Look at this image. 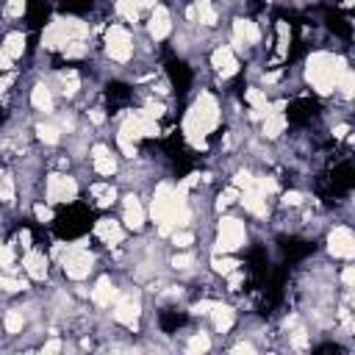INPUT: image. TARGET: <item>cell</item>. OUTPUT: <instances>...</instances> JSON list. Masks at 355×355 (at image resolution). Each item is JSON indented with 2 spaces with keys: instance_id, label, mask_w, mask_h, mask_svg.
Listing matches in <instances>:
<instances>
[{
  "instance_id": "1",
  "label": "cell",
  "mask_w": 355,
  "mask_h": 355,
  "mask_svg": "<svg viewBox=\"0 0 355 355\" xmlns=\"http://www.w3.org/2000/svg\"><path fill=\"white\" fill-rule=\"evenodd\" d=\"M219 119H222V111H219L216 97L211 92H200L183 116V133L191 144H202L205 136H211L216 130Z\"/></svg>"
},
{
  "instance_id": "2",
  "label": "cell",
  "mask_w": 355,
  "mask_h": 355,
  "mask_svg": "<svg viewBox=\"0 0 355 355\" xmlns=\"http://www.w3.org/2000/svg\"><path fill=\"white\" fill-rule=\"evenodd\" d=\"M344 67H347V58H341L336 53H327V50H316L305 61V80L311 83V89L316 94H333L336 80H338Z\"/></svg>"
},
{
  "instance_id": "3",
  "label": "cell",
  "mask_w": 355,
  "mask_h": 355,
  "mask_svg": "<svg viewBox=\"0 0 355 355\" xmlns=\"http://www.w3.org/2000/svg\"><path fill=\"white\" fill-rule=\"evenodd\" d=\"M75 39H89V25L75 17H55L42 31V47L44 50H64Z\"/></svg>"
},
{
  "instance_id": "4",
  "label": "cell",
  "mask_w": 355,
  "mask_h": 355,
  "mask_svg": "<svg viewBox=\"0 0 355 355\" xmlns=\"http://www.w3.org/2000/svg\"><path fill=\"white\" fill-rule=\"evenodd\" d=\"M214 252H236L247 244V225L239 216H222L216 225V241Z\"/></svg>"
},
{
  "instance_id": "5",
  "label": "cell",
  "mask_w": 355,
  "mask_h": 355,
  "mask_svg": "<svg viewBox=\"0 0 355 355\" xmlns=\"http://www.w3.org/2000/svg\"><path fill=\"white\" fill-rule=\"evenodd\" d=\"M58 261L69 280H83L94 269V255L80 244H69L67 250H58Z\"/></svg>"
},
{
  "instance_id": "6",
  "label": "cell",
  "mask_w": 355,
  "mask_h": 355,
  "mask_svg": "<svg viewBox=\"0 0 355 355\" xmlns=\"http://www.w3.org/2000/svg\"><path fill=\"white\" fill-rule=\"evenodd\" d=\"M105 53L111 61L116 64H128L133 58V36L125 25L114 22L108 31H105Z\"/></svg>"
},
{
  "instance_id": "7",
  "label": "cell",
  "mask_w": 355,
  "mask_h": 355,
  "mask_svg": "<svg viewBox=\"0 0 355 355\" xmlns=\"http://www.w3.org/2000/svg\"><path fill=\"white\" fill-rule=\"evenodd\" d=\"M44 197H47L50 205L75 202V197H78V183H75V178L61 175V172L47 175V180H44Z\"/></svg>"
},
{
  "instance_id": "8",
  "label": "cell",
  "mask_w": 355,
  "mask_h": 355,
  "mask_svg": "<svg viewBox=\"0 0 355 355\" xmlns=\"http://www.w3.org/2000/svg\"><path fill=\"white\" fill-rule=\"evenodd\" d=\"M111 316H114L119 324H125V327H136V322H139V316H141V302H139V297L130 294V291L116 294Z\"/></svg>"
},
{
  "instance_id": "9",
  "label": "cell",
  "mask_w": 355,
  "mask_h": 355,
  "mask_svg": "<svg viewBox=\"0 0 355 355\" xmlns=\"http://www.w3.org/2000/svg\"><path fill=\"white\" fill-rule=\"evenodd\" d=\"M327 250L333 258H344L349 261L355 255V236L347 225H336L330 233H327Z\"/></svg>"
},
{
  "instance_id": "10",
  "label": "cell",
  "mask_w": 355,
  "mask_h": 355,
  "mask_svg": "<svg viewBox=\"0 0 355 355\" xmlns=\"http://www.w3.org/2000/svg\"><path fill=\"white\" fill-rule=\"evenodd\" d=\"M261 42V28L252 19H233V31H230V47L233 50H244V47H255Z\"/></svg>"
},
{
  "instance_id": "11",
  "label": "cell",
  "mask_w": 355,
  "mask_h": 355,
  "mask_svg": "<svg viewBox=\"0 0 355 355\" xmlns=\"http://www.w3.org/2000/svg\"><path fill=\"white\" fill-rule=\"evenodd\" d=\"M147 33H150V39H155V42H161V39H166V36L172 33V14H169L166 6H158V3H155V6L150 8Z\"/></svg>"
},
{
  "instance_id": "12",
  "label": "cell",
  "mask_w": 355,
  "mask_h": 355,
  "mask_svg": "<svg viewBox=\"0 0 355 355\" xmlns=\"http://www.w3.org/2000/svg\"><path fill=\"white\" fill-rule=\"evenodd\" d=\"M144 219H147V211H144L141 200L136 194H125L122 197V225L128 230H141Z\"/></svg>"
},
{
  "instance_id": "13",
  "label": "cell",
  "mask_w": 355,
  "mask_h": 355,
  "mask_svg": "<svg viewBox=\"0 0 355 355\" xmlns=\"http://www.w3.org/2000/svg\"><path fill=\"white\" fill-rule=\"evenodd\" d=\"M283 108H286V103H283V100H277V103H272V111L261 119V133H263V139H277V136L286 130L288 119H286Z\"/></svg>"
},
{
  "instance_id": "14",
  "label": "cell",
  "mask_w": 355,
  "mask_h": 355,
  "mask_svg": "<svg viewBox=\"0 0 355 355\" xmlns=\"http://www.w3.org/2000/svg\"><path fill=\"white\" fill-rule=\"evenodd\" d=\"M211 67L216 69V75H222V78H233V75L239 72L236 50H233V47H227V44L216 47V50L211 53Z\"/></svg>"
},
{
  "instance_id": "15",
  "label": "cell",
  "mask_w": 355,
  "mask_h": 355,
  "mask_svg": "<svg viewBox=\"0 0 355 355\" xmlns=\"http://www.w3.org/2000/svg\"><path fill=\"white\" fill-rule=\"evenodd\" d=\"M94 236H97L105 247H116V244H122V239H125V227H122V222L103 216V219H97V225H94Z\"/></svg>"
},
{
  "instance_id": "16",
  "label": "cell",
  "mask_w": 355,
  "mask_h": 355,
  "mask_svg": "<svg viewBox=\"0 0 355 355\" xmlns=\"http://www.w3.org/2000/svg\"><path fill=\"white\" fill-rule=\"evenodd\" d=\"M89 294H92V302L97 308H111L114 300H116V294H119V288L111 280V275H103V277H97V283H94V288Z\"/></svg>"
},
{
  "instance_id": "17",
  "label": "cell",
  "mask_w": 355,
  "mask_h": 355,
  "mask_svg": "<svg viewBox=\"0 0 355 355\" xmlns=\"http://www.w3.org/2000/svg\"><path fill=\"white\" fill-rule=\"evenodd\" d=\"M92 169L103 178H111L116 172V155L105 144H94L92 147Z\"/></svg>"
},
{
  "instance_id": "18",
  "label": "cell",
  "mask_w": 355,
  "mask_h": 355,
  "mask_svg": "<svg viewBox=\"0 0 355 355\" xmlns=\"http://www.w3.org/2000/svg\"><path fill=\"white\" fill-rule=\"evenodd\" d=\"M22 269L31 280H44L47 277V255L42 250H28L25 258H22Z\"/></svg>"
},
{
  "instance_id": "19",
  "label": "cell",
  "mask_w": 355,
  "mask_h": 355,
  "mask_svg": "<svg viewBox=\"0 0 355 355\" xmlns=\"http://www.w3.org/2000/svg\"><path fill=\"white\" fill-rule=\"evenodd\" d=\"M239 202L244 205L247 214H252V216H258V219H263V216L269 214L266 197H263L261 191H255V189H244V191H239Z\"/></svg>"
},
{
  "instance_id": "20",
  "label": "cell",
  "mask_w": 355,
  "mask_h": 355,
  "mask_svg": "<svg viewBox=\"0 0 355 355\" xmlns=\"http://www.w3.org/2000/svg\"><path fill=\"white\" fill-rule=\"evenodd\" d=\"M186 17L194 19V22H200V25H205V28H214L216 25V8H214L211 0H194V6H189Z\"/></svg>"
},
{
  "instance_id": "21",
  "label": "cell",
  "mask_w": 355,
  "mask_h": 355,
  "mask_svg": "<svg viewBox=\"0 0 355 355\" xmlns=\"http://www.w3.org/2000/svg\"><path fill=\"white\" fill-rule=\"evenodd\" d=\"M208 313H211V322H214V330H216V333H227V330L236 324V311H233L230 305L214 302V308H211Z\"/></svg>"
},
{
  "instance_id": "22",
  "label": "cell",
  "mask_w": 355,
  "mask_h": 355,
  "mask_svg": "<svg viewBox=\"0 0 355 355\" xmlns=\"http://www.w3.org/2000/svg\"><path fill=\"white\" fill-rule=\"evenodd\" d=\"M153 6H155V0H114L116 14L125 17L128 22H136L139 14H141L144 8H153Z\"/></svg>"
},
{
  "instance_id": "23",
  "label": "cell",
  "mask_w": 355,
  "mask_h": 355,
  "mask_svg": "<svg viewBox=\"0 0 355 355\" xmlns=\"http://www.w3.org/2000/svg\"><path fill=\"white\" fill-rule=\"evenodd\" d=\"M31 105L36 108V111H42V114H53V89L47 86V83H36L33 89H31Z\"/></svg>"
},
{
  "instance_id": "24",
  "label": "cell",
  "mask_w": 355,
  "mask_h": 355,
  "mask_svg": "<svg viewBox=\"0 0 355 355\" xmlns=\"http://www.w3.org/2000/svg\"><path fill=\"white\" fill-rule=\"evenodd\" d=\"M0 53H6L11 61L22 58V53H25V33H19V31L6 33V39H3V44H0Z\"/></svg>"
},
{
  "instance_id": "25",
  "label": "cell",
  "mask_w": 355,
  "mask_h": 355,
  "mask_svg": "<svg viewBox=\"0 0 355 355\" xmlns=\"http://www.w3.org/2000/svg\"><path fill=\"white\" fill-rule=\"evenodd\" d=\"M89 194L94 197V205H100V208H111L114 200H116V189L111 183H94L89 189Z\"/></svg>"
},
{
  "instance_id": "26",
  "label": "cell",
  "mask_w": 355,
  "mask_h": 355,
  "mask_svg": "<svg viewBox=\"0 0 355 355\" xmlns=\"http://www.w3.org/2000/svg\"><path fill=\"white\" fill-rule=\"evenodd\" d=\"M336 89L341 92L344 100H352V94H355V72H352L349 64L341 69V75H338V80H336Z\"/></svg>"
},
{
  "instance_id": "27",
  "label": "cell",
  "mask_w": 355,
  "mask_h": 355,
  "mask_svg": "<svg viewBox=\"0 0 355 355\" xmlns=\"http://www.w3.org/2000/svg\"><path fill=\"white\" fill-rule=\"evenodd\" d=\"M3 327H6V333H11V336L22 333V327H25V316H22V311H19V308L6 311V316H3Z\"/></svg>"
},
{
  "instance_id": "28",
  "label": "cell",
  "mask_w": 355,
  "mask_h": 355,
  "mask_svg": "<svg viewBox=\"0 0 355 355\" xmlns=\"http://www.w3.org/2000/svg\"><path fill=\"white\" fill-rule=\"evenodd\" d=\"M211 349V336L208 333H191L189 336V341H186V352H191V355H197V352H208Z\"/></svg>"
},
{
  "instance_id": "29",
  "label": "cell",
  "mask_w": 355,
  "mask_h": 355,
  "mask_svg": "<svg viewBox=\"0 0 355 355\" xmlns=\"http://www.w3.org/2000/svg\"><path fill=\"white\" fill-rule=\"evenodd\" d=\"M36 136H39L44 144H58V141H61V128L53 125V122H42V125H36Z\"/></svg>"
},
{
  "instance_id": "30",
  "label": "cell",
  "mask_w": 355,
  "mask_h": 355,
  "mask_svg": "<svg viewBox=\"0 0 355 355\" xmlns=\"http://www.w3.org/2000/svg\"><path fill=\"white\" fill-rule=\"evenodd\" d=\"M58 83H61V92L67 97H72L78 92V86H80V78H78L75 69H67V72H58Z\"/></svg>"
},
{
  "instance_id": "31",
  "label": "cell",
  "mask_w": 355,
  "mask_h": 355,
  "mask_svg": "<svg viewBox=\"0 0 355 355\" xmlns=\"http://www.w3.org/2000/svg\"><path fill=\"white\" fill-rule=\"evenodd\" d=\"M288 42H291V28L288 22H277V58H283L288 53Z\"/></svg>"
},
{
  "instance_id": "32",
  "label": "cell",
  "mask_w": 355,
  "mask_h": 355,
  "mask_svg": "<svg viewBox=\"0 0 355 355\" xmlns=\"http://www.w3.org/2000/svg\"><path fill=\"white\" fill-rule=\"evenodd\" d=\"M169 239H172V244H175L178 250H189V247L194 244V233H191V230H186V227L172 230V233H169Z\"/></svg>"
},
{
  "instance_id": "33",
  "label": "cell",
  "mask_w": 355,
  "mask_h": 355,
  "mask_svg": "<svg viewBox=\"0 0 355 355\" xmlns=\"http://www.w3.org/2000/svg\"><path fill=\"white\" fill-rule=\"evenodd\" d=\"M22 288H28V283H25V280L11 277V275H0V291L14 294V291H22Z\"/></svg>"
},
{
  "instance_id": "34",
  "label": "cell",
  "mask_w": 355,
  "mask_h": 355,
  "mask_svg": "<svg viewBox=\"0 0 355 355\" xmlns=\"http://www.w3.org/2000/svg\"><path fill=\"white\" fill-rule=\"evenodd\" d=\"M0 202H14V178L0 175Z\"/></svg>"
},
{
  "instance_id": "35",
  "label": "cell",
  "mask_w": 355,
  "mask_h": 355,
  "mask_svg": "<svg viewBox=\"0 0 355 355\" xmlns=\"http://www.w3.org/2000/svg\"><path fill=\"white\" fill-rule=\"evenodd\" d=\"M14 261H17L14 247H11V244H0V269H3V272H11V269H14Z\"/></svg>"
},
{
  "instance_id": "36",
  "label": "cell",
  "mask_w": 355,
  "mask_h": 355,
  "mask_svg": "<svg viewBox=\"0 0 355 355\" xmlns=\"http://www.w3.org/2000/svg\"><path fill=\"white\" fill-rule=\"evenodd\" d=\"M25 6H28V0H6V17H11V19H17V17H22L25 14Z\"/></svg>"
},
{
  "instance_id": "37",
  "label": "cell",
  "mask_w": 355,
  "mask_h": 355,
  "mask_svg": "<svg viewBox=\"0 0 355 355\" xmlns=\"http://www.w3.org/2000/svg\"><path fill=\"white\" fill-rule=\"evenodd\" d=\"M191 263H194V255H191V252H178V255L172 258V266H175V269H180V272H183V269H189Z\"/></svg>"
},
{
  "instance_id": "38",
  "label": "cell",
  "mask_w": 355,
  "mask_h": 355,
  "mask_svg": "<svg viewBox=\"0 0 355 355\" xmlns=\"http://www.w3.org/2000/svg\"><path fill=\"white\" fill-rule=\"evenodd\" d=\"M33 214H36V219H39L42 225L53 222V211H50V202H47V205H42V202H39V205L33 208Z\"/></svg>"
},
{
  "instance_id": "39",
  "label": "cell",
  "mask_w": 355,
  "mask_h": 355,
  "mask_svg": "<svg viewBox=\"0 0 355 355\" xmlns=\"http://www.w3.org/2000/svg\"><path fill=\"white\" fill-rule=\"evenodd\" d=\"M283 202H286V205H300V202H302V194H300V191H286V194H283Z\"/></svg>"
},
{
  "instance_id": "40",
  "label": "cell",
  "mask_w": 355,
  "mask_h": 355,
  "mask_svg": "<svg viewBox=\"0 0 355 355\" xmlns=\"http://www.w3.org/2000/svg\"><path fill=\"white\" fill-rule=\"evenodd\" d=\"M352 280H355V266H344V272H341V283L349 288V286H352Z\"/></svg>"
},
{
  "instance_id": "41",
  "label": "cell",
  "mask_w": 355,
  "mask_h": 355,
  "mask_svg": "<svg viewBox=\"0 0 355 355\" xmlns=\"http://www.w3.org/2000/svg\"><path fill=\"white\" fill-rule=\"evenodd\" d=\"M89 119H92L94 125H103V122H105V114H103V108H92V111H89Z\"/></svg>"
},
{
  "instance_id": "42",
  "label": "cell",
  "mask_w": 355,
  "mask_h": 355,
  "mask_svg": "<svg viewBox=\"0 0 355 355\" xmlns=\"http://www.w3.org/2000/svg\"><path fill=\"white\" fill-rule=\"evenodd\" d=\"M61 349V341L58 338H53V341H47L44 347H42V352H58Z\"/></svg>"
},
{
  "instance_id": "43",
  "label": "cell",
  "mask_w": 355,
  "mask_h": 355,
  "mask_svg": "<svg viewBox=\"0 0 355 355\" xmlns=\"http://www.w3.org/2000/svg\"><path fill=\"white\" fill-rule=\"evenodd\" d=\"M19 241H22L25 250H31V233L28 230H19Z\"/></svg>"
},
{
  "instance_id": "44",
  "label": "cell",
  "mask_w": 355,
  "mask_h": 355,
  "mask_svg": "<svg viewBox=\"0 0 355 355\" xmlns=\"http://www.w3.org/2000/svg\"><path fill=\"white\" fill-rule=\"evenodd\" d=\"M236 352H255V347H252V344H247V341H241V344L236 347Z\"/></svg>"
},
{
  "instance_id": "45",
  "label": "cell",
  "mask_w": 355,
  "mask_h": 355,
  "mask_svg": "<svg viewBox=\"0 0 355 355\" xmlns=\"http://www.w3.org/2000/svg\"><path fill=\"white\" fill-rule=\"evenodd\" d=\"M347 130H349V128H347V125H338V128H336V130H333V136H336V139H341V136H344V133H347Z\"/></svg>"
}]
</instances>
